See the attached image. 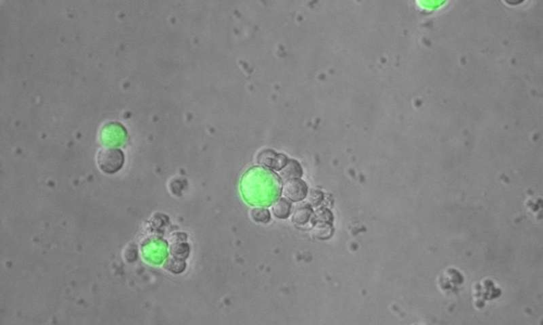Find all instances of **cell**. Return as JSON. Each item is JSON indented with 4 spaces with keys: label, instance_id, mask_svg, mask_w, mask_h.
<instances>
[{
    "label": "cell",
    "instance_id": "1",
    "mask_svg": "<svg viewBox=\"0 0 543 325\" xmlns=\"http://www.w3.org/2000/svg\"><path fill=\"white\" fill-rule=\"evenodd\" d=\"M98 167L103 173L114 174L121 170L124 164V155L122 150L106 147L100 150L97 157Z\"/></svg>",
    "mask_w": 543,
    "mask_h": 325
},
{
    "label": "cell",
    "instance_id": "2",
    "mask_svg": "<svg viewBox=\"0 0 543 325\" xmlns=\"http://www.w3.org/2000/svg\"><path fill=\"white\" fill-rule=\"evenodd\" d=\"M309 188L305 181L299 179H293L286 181L284 187L285 197L292 202L303 201L307 198Z\"/></svg>",
    "mask_w": 543,
    "mask_h": 325
},
{
    "label": "cell",
    "instance_id": "3",
    "mask_svg": "<svg viewBox=\"0 0 543 325\" xmlns=\"http://www.w3.org/2000/svg\"><path fill=\"white\" fill-rule=\"evenodd\" d=\"M286 156L277 154L274 151H264L258 156V163L266 168L280 171L288 161Z\"/></svg>",
    "mask_w": 543,
    "mask_h": 325
},
{
    "label": "cell",
    "instance_id": "4",
    "mask_svg": "<svg viewBox=\"0 0 543 325\" xmlns=\"http://www.w3.org/2000/svg\"><path fill=\"white\" fill-rule=\"evenodd\" d=\"M303 175V170L298 161L293 159L288 160L286 166L280 171V178L284 181L300 178Z\"/></svg>",
    "mask_w": 543,
    "mask_h": 325
},
{
    "label": "cell",
    "instance_id": "5",
    "mask_svg": "<svg viewBox=\"0 0 543 325\" xmlns=\"http://www.w3.org/2000/svg\"><path fill=\"white\" fill-rule=\"evenodd\" d=\"M313 215V209L309 205H299L293 212L292 220L294 224L303 226L309 222Z\"/></svg>",
    "mask_w": 543,
    "mask_h": 325
},
{
    "label": "cell",
    "instance_id": "6",
    "mask_svg": "<svg viewBox=\"0 0 543 325\" xmlns=\"http://www.w3.org/2000/svg\"><path fill=\"white\" fill-rule=\"evenodd\" d=\"M274 216L279 219L288 218L291 214V204L288 199H280L274 202L272 206Z\"/></svg>",
    "mask_w": 543,
    "mask_h": 325
},
{
    "label": "cell",
    "instance_id": "7",
    "mask_svg": "<svg viewBox=\"0 0 543 325\" xmlns=\"http://www.w3.org/2000/svg\"><path fill=\"white\" fill-rule=\"evenodd\" d=\"M334 232L332 224L327 222H315V226L313 227V233L314 236L317 239H328L330 238Z\"/></svg>",
    "mask_w": 543,
    "mask_h": 325
},
{
    "label": "cell",
    "instance_id": "8",
    "mask_svg": "<svg viewBox=\"0 0 543 325\" xmlns=\"http://www.w3.org/2000/svg\"><path fill=\"white\" fill-rule=\"evenodd\" d=\"M313 220L315 222H327L332 224L333 220H334V216H333L330 210L324 207L319 208V210H316L315 213H313Z\"/></svg>",
    "mask_w": 543,
    "mask_h": 325
},
{
    "label": "cell",
    "instance_id": "9",
    "mask_svg": "<svg viewBox=\"0 0 543 325\" xmlns=\"http://www.w3.org/2000/svg\"><path fill=\"white\" fill-rule=\"evenodd\" d=\"M251 218L255 222L268 223L270 220V214L265 208H255L251 210Z\"/></svg>",
    "mask_w": 543,
    "mask_h": 325
},
{
    "label": "cell",
    "instance_id": "10",
    "mask_svg": "<svg viewBox=\"0 0 543 325\" xmlns=\"http://www.w3.org/2000/svg\"><path fill=\"white\" fill-rule=\"evenodd\" d=\"M307 198L308 205L311 207H318L323 201L324 195L321 191L312 190L308 193Z\"/></svg>",
    "mask_w": 543,
    "mask_h": 325
}]
</instances>
